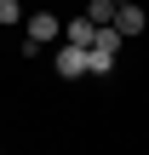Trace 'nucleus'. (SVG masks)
I'll list each match as a JSON object with an SVG mask.
<instances>
[{
	"instance_id": "nucleus-1",
	"label": "nucleus",
	"mask_w": 149,
	"mask_h": 155,
	"mask_svg": "<svg viewBox=\"0 0 149 155\" xmlns=\"http://www.w3.org/2000/svg\"><path fill=\"white\" fill-rule=\"evenodd\" d=\"M23 23H29V29H23V52H40V46L63 40V23H57V12H29Z\"/></svg>"
},
{
	"instance_id": "nucleus-2",
	"label": "nucleus",
	"mask_w": 149,
	"mask_h": 155,
	"mask_svg": "<svg viewBox=\"0 0 149 155\" xmlns=\"http://www.w3.org/2000/svg\"><path fill=\"white\" fill-rule=\"evenodd\" d=\"M86 52H92V46H69V40H63L57 58H52V69H57L63 81H80V75H86Z\"/></svg>"
},
{
	"instance_id": "nucleus-3",
	"label": "nucleus",
	"mask_w": 149,
	"mask_h": 155,
	"mask_svg": "<svg viewBox=\"0 0 149 155\" xmlns=\"http://www.w3.org/2000/svg\"><path fill=\"white\" fill-rule=\"evenodd\" d=\"M144 6H138V0H126V6H121V12H115V29H121V40H138V35H144Z\"/></svg>"
},
{
	"instance_id": "nucleus-4",
	"label": "nucleus",
	"mask_w": 149,
	"mask_h": 155,
	"mask_svg": "<svg viewBox=\"0 0 149 155\" xmlns=\"http://www.w3.org/2000/svg\"><path fill=\"white\" fill-rule=\"evenodd\" d=\"M63 40H69V46H92V40H98V23H92V17H69V23H63Z\"/></svg>"
},
{
	"instance_id": "nucleus-5",
	"label": "nucleus",
	"mask_w": 149,
	"mask_h": 155,
	"mask_svg": "<svg viewBox=\"0 0 149 155\" xmlns=\"http://www.w3.org/2000/svg\"><path fill=\"white\" fill-rule=\"evenodd\" d=\"M109 69H115V52L109 46H92L86 52V75H109Z\"/></svg>"
},
{
	"instance_id": "nucleus-6",
	"label": "nucleus",
	"mask_w": 149,
	"mask_h": 155,
	"mask_svg": "<svg viewBox=\"0 0 149 155\" xmlns=\"http://www.w3.org/2000/svg\"><path fill=\"white\" fill-rule=\"evenodd\" d=\"M115 12H121L115 0H92V6H86V17H92V23H115Z\"/></svg>"
},
{
	"instance_id": "nucleus-7",
	"label": "nucleus",
	"mask_w": 149,
	"mask_h": 155,
	"mask_svg": "<svg viewBox=\"0 0 149 155\" xmlns=\"http://www.w3.org/2000/svg\"><path fill=\"white\" fill-rule=\"evenodd\" d=\"M17 17H23V6L17 0H0V23H17Z\"/></svg>"
}]
</instances>
